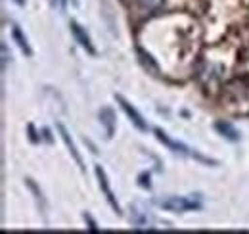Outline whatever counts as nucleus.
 <instances>
[{"label":"nucleus","mask_w":249,"mask_h":234,"mask_svg":"<svg viewBox=\"0 0 249 234\" xmlns=\"http://www.w3.org/2000/svg\"><path fill=\"white\" fill-rule=\"evenodd\" d=\"M56 2H58V6H60V10H62V12L67 10V0H56Z\"/></svg>","instance_id":"f8f14e48"},{"label":"nucleus","mask_w":249,"mask_h":234,"mask_svg":"<svg viewBox=\"0 0 249 234\" xmlns=\"http://www.w3.org/2000/svg\"><path fill=\"white\" fill-rule=\"evenodd\" d=\"M115 98H117V102H119V106L123 108V112H124V114H126V117L130 119V123H132V125H134V127H136L138 131H142V133H146V131H148V123L144 121V117L140 116V114H138V112H136V110H134V108H132V106H130V104H128V102L124 100L123 96H119V94H117Z\"/></svg>","instance_id":"7ed1b4c3"},{"label":"nucleus","mask_w":249,"mask_h":234,"mask_svg":"<svg viewBox=\"0 0 249 234\" xmlns=\"http://www.w3.org/2000/svg\"><path fill=\"white\" fill-rule=\"evenodd\" d=\"M215 129H217L226 140H230V142H238V140H240V133H238V129L232 127V125L226 123V121H218V123H215Z\"/></svg>","instance_id":"0eeeda50"},{"label":"nucleus","mask_w":249,"mask_h":234,"mask_svg":"<svg viewBox=\"0 0 249 234\" xmlns=\"http://www.w3.org/2000/svg\"><path fill=\"white\" fill-rule=\"evenodd\" d=\"M161 209L175 211V213H184V211H197L201 209V198L199 196H169L161 198L156 202Z\"/></svg>","instance_id":"f257e3e1"},{"label":"nucleus","mask_w":249,"mask_h":234,"mask_svg":"<svg viewBox=\"0 0 249 234\" xmlns=\"http://www.w3.org/2000/svg\"><path fill=\"white\" fill-rule=\"evenodd\" d=\"M100 121L106 125L107 136L111 138V136H113V133H115V116H113V112H111L109 108H104V110L100 112Z\"/></svg>","instance_id":"6e6552de"},{"label":"nucleus","mask_w":249,"mask_h":234,"mask_svg":"<svg viewBox=\"0 0 249 234\" xmlns=\"http://www.w3.org/2000/svg\"><path fill=\"white\" fill-rule=\"evenodd\" d=\"M58 131H60V135H62V140L65 142V146L69 150V154L73 156V159L77 161V165L81 167V171H85V163H83V157H81V154L77 152V148L73 144V140H71V136H69V133H67V129L63 127L62 123H58Z\"/></svg>","instance_id":"423d86ee"},{"label":"nucleus","mask_w":249,"mask_h":234,"mask_svg":"<svg viewBox=\"0 0 249 234\" xmlns=\"http://www.w3.org/2000/svg\"><path fill=\"white\" fill-rule=\"evenodd\" d=\"M96 176H98V182H100V188H102V192L106 194V200L109 202V205L113 207V211H115L117 215H121V205H119V202L115 200V196H113V192H111V188H109L107 176H106L104 169H102L100 165H96Z\"/></svg>","instance_id":"20e7f679"},{"label":"nucleus","mask_w":249,"mask_h":234,"mask_svg":"<svg viewBox=\"0 0 249 234\" xmlns=\"http://www.w3.org/2000/svg\"><path fill=\"white\" fill-rule=\"evenodd\" d=\"M12 37H14V40L18 42V46L21 48V52H23L25 56H31V54H33L31 46H29L27 39L23 37V33H21V29H19L18 25H14V27H12Z\"/></svg>","instance_id":"1a4fd4ad"},{"label":"nucleus","mask_w":249,"mask_h":234,"mask_svg":"<svg viewBox=\"0 0 249 234\" xmlns=\"http://www.w3.org/2000/svg\"><path fill=\"white\" fill-rule=\"evenodd\" d=\"M156 136H157V140H159V142H163L165 146L169 148V150H173L175 154H180V156H186V157H194V159H199V161H203V163H215V161H211V159L203 157L201 154L194 152V150H192V148H188L186 144H182V142H177V140L169 138V136H167V133H163L161 129H156Z\"/></svg>","instance_id":"f03ea898"},{"label":"nucleus","mask_w":249,"mask_h":234,"mask_svg":"<svg viewBox=\"0 0 249 234\" xmlns=\"http://www.w3.org/2000/svg\"><path fill=\"white\" fill-rule=\"evenodd\" d=\"M69 27H71V33H73L75 40H77V42H79V44H81V46H83V48H85L89 54H92V56H94V54H96V50H94L92 42H90V37L87 35V31L83 29V27H81L77 21H71V23H69Z\"/></svg>","instance_id":"39448f33"},{"label":"nucleus","mask_w":249,"mask_h":234,"mask_svg":"<svg viewBox=\"0 0 249 234\" xmlns=\"http://www.w3.org/2000/svg\"><path fill=\"white\" fill-rule=\"evenodd\" d=\"M8 46L6 44H2V69H6V63H8Z\"/></svg>","instance_id":"9d476101"},{"label":"nucleus","mask_w":249,"mask_h":234,"mask_svg":"<svg viewBox=\"0 0 249 234\" xmlns=\"http://www.w3.org/2000/svg\"><path fill=\"white\" fill-rule=\"evenodd\" d=\"M85 221L89 223V229H90L92 233H96V225H94V221L90 219V217H89V215H85Z\"/></svg>","instance_id":"9b49d317"},{"label":"nucleus","mask_w":249,"mask_h":234,"mask_svg":"<svg viewBox=\"0 0 249 234\" xmlns=\"http://www.w3.org/2000/svg\"><path fill=\"white\" fill-rule=\"evenodd\" d=\"M14 2H16L18 6H23V4H25V0H14Z\"/></svg>","instance_id":"ddd939ff"}]
</instances>
